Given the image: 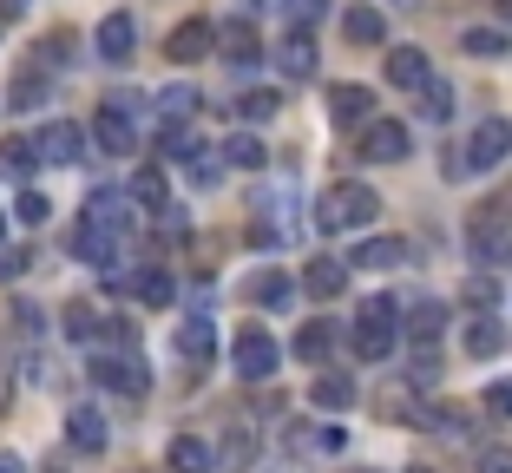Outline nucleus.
Masks as SVG:
<instances>
[{
  "instance_id": "obj_1",
  "label": "nucleus",
  "mask_w": 512,
  "mask_h": 473,
  "mask_svg": "<svg viewBox=\"0 0 512 473\" xmlns=\"http://www.w3.org/2000/svg\"><path fill=\"white\" fill-rule=\"evenodd\" d=\"M381 217V198L368 191L362 178H335V184H322V198H316V230H362V224H375Z\"/></svg>"
},
{
  "instance_id": "obj_2",
  "label": "nucleus",
  "mask_w": 512,
  "mask_h": 473,
  "mask_svg": "<svg viewBox=\"0 0 512 473\" xmlns=\"http://www.w3.org/2000/svg\"><path fill=\"white\" fill-rule=\"evenodd\" d=\"M506 158H512V125L506 119H480L467 145L447 152V178H486V171H499Z\"/></svg>"
},
{
  "instance_id": "obj_3",
  "label": "nucleus",
  "mask_w": 512,
  "mask_h": 473,
  "mask_svg": "<svg viewBox=\"0 0 512 473\" xmlns=\"http://www.w3.org/2000/svg\"><path fill=\"white\" fill-rule=\"evenodd\" d=\"M401 309H394V296H368L362 303V322H355V355L362 362H388L394 355V336H401Z\"/></svg>"
},
{
  "instance_id": "obj_4",
  "label": "nucleus",
  "mask_w": 512,
  "mask_h": 473,
  "mask_svg": "<svg viewBox=\"0 0 512 473\" xmlns=\"http://www.w3.org/2000/svg\"><path fill=\"white\" fill-rule=\"evenodd\" d=\"M230 362H237V375H243V382H270L276 368H283V349H276V336H270V329L243 322V329H237V342H230Z\"/></svg>"
},
{
  "instance_id": "obj_5",
  "label": "nucleus",
  "mask_w": 512,
  "mask_h": 473,
  "mask_svg": "<svg viewBox=\"0 0 512 473\" xmlns=\"http://www.w3.org/2000/svg\"><path fill=\"white\" fill-rule=\"evenodd\" d=\"M92 382L112 388V395H145L151 388V368L125 349H92Z\"/></svg>"
},
{
  "instance_id": "obj_6",
  "label": "nucleus",
  "mask_w": 512,
  "mask_h": 473,
  "mask_svg": "<svg viewBox=\"0 0 512 473\" xmlns=\"http://www.w3.org/2000/svg\"><path fill=\"white\" fill-rule=\"evenodd\" d=\"M132 106H138V99H112V106H99V119H92V145H99L106 158H125V152L138 145Z\"/></svg>"
},
{
  "instance_id": "obj_7",
  "label": "nucleus",
  "mask_w": 512,
  "mask_h": 473,
  "mask_svg": "<svg viewBox=\"0 0 512 473\" xmlns=\"http://www.w3.org/2000/svg\"><path fill=\"white\" fill-rule=\"evenodd\" d=\"M407 145H414V138H407L401 119H368L362 125V158H368V165H401Z\"/></svg>"
},
{
  "instance_id": "obj_8",
  "label": "nucleus",
  "mask_w": 512,
  "mask_h": 473,
  "mask_svg": "<svg viewBox=\"0 0 512 473\" xmlns=\"http://www.w3.org/2000/svg\"><path fill=\"white\" fill-rule=\"evenodd\" d=\"M92 46H99V60H106V66H132L138 20L132 14H106V20H99V33H92Z\"/></svg>"
},
{
  "instance_id": "obj_9",
  "label": "nucleus",
  "mask_w": 512,
  "mask_h": 473,
  "mask_svg": "<svg viewBox=\"0 0 512 473\" xmlns=\"http://www.w3.org/2000/svg\"><path fill=\"white\" fill-rule=\"evenodd\" d=\"M33 145H40V158H46V165H79V158H86V132H79L73 119L40 125V138H33Z\"/></svg>"
},
{
  "instance_id": "obj_10",
  "label": "nucleus",
  "mask_w": 512,
  "mask_h": 473,
  "mask_svg": "<svg viewBox=\"0 0 512 473\" xmlns=\"http://www.w3.org/2000/svg\"><path fill=\"white\" fill-rule=\"evenodd\" d=\"M165 53L178 66H197L204 53H217V27H211V20H178V27H171V40H165Z\"/></svg>"
},
{
  "instance_id": "obj_11",
  "label": "nucleus",
  "mask_w": 512,
  "mask_h": 473,
  "mask_svg": "<svg viewBox=\"0 0 512 473\" xmlns=\"http://www.w3.org/2000/svg\"><path fill=\"white\" fill-rule=\"evenodd\" d=\"M119 244H125L119 230H99L92 217L73 230V250H79V263H92V270H112V263H119Z\"/></svg>"
},
{
  "instance_id": "obj_12",
  "label": "nucleus",
  "mask_w": 512,
  "mask_h": 473,
  "mask_svg": "<svg viewBox=\"0 0 512 473\" xmlns=\"http://www.w3.org/2000/svg\"><path fill=\"white\" fill-rule=\"evenodd\" d=\"M66 447H73V454H99V447H106V414L92 408V401H79V408L66 414Z\"/></svg>"
},
{
  "instance_id": "obj_13",
  "label": "nucleus",
  "mask_w": 512,
  "mask_h": 473,
  "mask_svg": "<svg viewBox=\"0 0 512 473\" xmlns=\"http://www.w3.org/2000/svg\"><path fill=\"white\" fill-rule=\"evenodd\" d=\"M302 290L316 296V303H335V296L348 290V263H342V257H309V270H302Z\"/></svg>"
},
{
  "instance_id": "obj_14",
  "label": "nucleus",
  "mask_w": 512,
  "mask_h": 473,
  "mask_svg": "<svg viewBox=\"0 0 512 473\" xmlns=\"http://www.w3.org/2000/svg\"><path fill=\"white\" fill-rule=\"evenodd\" d=\"M329 119L335 125H368V119H375V92L348 86V79H342V86H329Z\"/></svg>"
},
{
  "instance_id": "obj_15",
  "label": "nucleus",
  "mask_w": 512,
  "mask_h": 473,
  "mask_svg": "<svg viewBox=\"0 0 512 473\" xmlns=\"http://www.w3.org/2000/svg\"><path fill=\"white\" fill-rule=\"evenodd\" d=\"M165 467L171 473H217V447L197 441V434H178V441L165 447Z\"/></svg>"
},
{
  "instance_id": "obj_16",
  "label": "nucleus",
  "mask_w": 512,
  "mask_h": 473,
  "mask_svg": "<svg viewBox=\"0 0 512 473\" xmlns=\"http://www.w3.org/2000/svg\"><path fill=\"white\" fill-rule=\"evenodd\" d=\"M427 79H434V66H427V53H421V46H394V53H388V86L421 92Z\"/></svg>"
},
{
  "instance_id": "obj_17",
  "label": "nucleus",
  "mask_w": 512,
  "mask_h": 473,
  "mask_svg": "<svg viewBox=\"0 0 512 473\" xmlns=\"http://www.w3.org/2000/svg\"><path fill=\"white\" fill-rule=\"evenodd\" d=\"M178 355H184V362H211V355H217V329H211V316H204V309H197V316H184Z\"/></svg>"
},
{
  "instance_id": "obj_18",
  "label": "nucleus",
  "mask_w": 512,
  "mask_h": 473,
  "mask_svg": "<svg viewBox=\"0 0 512 473\" xmlns=\"http://www.w3.org/2000/svg\"><path fill=\"white\" fill-rule=\"evenodd\" d=\"M217 46H224V60H237V66H250L263 46H256V27H250V14H237V20H224L217 27Z\"/></svg>"
},
{
  "instance_id": "obj_19",
  "label": "nucleus",
  "mask_w": 512,
  "mask_h": 473,
  "mask_svg": "<svg viewBox=\"0 0 512 473\" xmlns=\"http://www.w3.org/2000/svg\"><path fill=\"white\" fill-rule=\"evenodd\" d=\"M348 263H355V270H394V263H407V244L401 237H362Z\"/></svg>"
},
{
  "instance_id": "obj_20",
  "label": "nucleus",
  "mask_w": 512,
  "mask_h": 473,
  "mask_svg": "<svg viewBox=\"0 0 512 473\" xmlns=\"http://www.w3.org/2000/svg\"><path fill=\"white\" fill-rule=\"evenodd\" d=\"M40 106H46V66H27L7 86V112H40Z\"/></svg>"
},
{
  "instance_id": "obj_21",
  "label": "nucleus",
  "mask_w": 512,
  "mask_h": 473,
  "mask_svg": "<svg viewBox=\"0 0 512 473\" xmlns=\"http://www.w3.org/2000/svg\"><path fill=\"white\" fill-rule=\"evenodd\" d=\"M217 158H224V165H237V171H263V165H270V152H263V138H256V132H230Z\"/></svg>"
},
{
  "instance_id": "obj_22",
  "label": "nucleus",
  "mask_w": 512,
  "mask_h": 473,
  "mask_svg": "<svg viewBox=\"0 0 512 473\" xmlns=\"http://www.w3.org/2000/svg\"><path fill=\"white\" fill-rule=\"evenodd\" d=\"M86 217H92L99 230H119V237L132 230V211H125L119 191H92V198H86Z\"/></svg>"
},
{
  "instance_id": "obj_23",
  "label": "nucleus",
  "mask_w": 512,
  "mask_h": 473,
  "mask_svg": "<svg viewBox=\"0 0 512 473\" xmlns=\"http://www.w3.org/2000/svg\"><path fill=\"white\" fill-rule=\"evenodd\" d=\"M342 33L355 46H381V40H388V20H381L375 7H348V14H342Z\"/></svg>"
},
{
  "instance_id": "obj_24",
  "label": "nucleus",
  "mask_w": 512,
  "mask_h": 473,
  "mask_svg": "<svg viewBox=\"0 0 512 473\" xmlns=\"http://www.w3.org/2000/svg\"><path fill=\"white\" fill-rule=\"evenodd\" d=\"M309 401L342 414V408H355V382H348V375H316V382H309Z\"/></svg>"
},
{
  "instance_id": "obj_25",
  "label": "nucleus",
  "mask_w": 512,
  "mask_h": 473,
  "mask_svg": "<svg viewBox=\"0 0 512 473\" xmlns=\"http://www.w3.org/2000/svg\"><path fill=\"white\" fill-rule=\"evenodd\" d=\"M506 349V329H499L493 316H467V355L473 362H486V355Z\"/></svg>"
},
{
  "instance_id": "obj_26",
  "label": "nucleus",
  "mask_w": 512,
  "mask_h": 473,
  "mask_svg": "<svg viewBox=\"0 0 512 473\" xmlns=\"http://www.w3.org/2000/svg\"><path fill=\"white\" fill-rule=\"evenodd\" d=\"M440 329H447V303H434V296H421V303L407 309V336H421V342H434Z\"/></svg>"
},
{
  "instance_id": "obj_27",
  "label": "nucleus",
  "mask_w": 512,
  "mask_h": 473,
  "mask_svg": "<svg viewBox=\"0 0 512 473\" xmlns=\"http://www.w3.org/2000/svg\"><path fill=\"white\" fill-rule=\"evenodd\" d=\"M329 349H335V329H329L322 316H309V322L296 329V355H302V362H322Z\"/></svg>"
},
{
  "instance_id": "obj_28",
  "label": "nucleus",
  "mask_w": 512,
  "mask_h": 473,
  "mask_svg": "<svg viewBox=\"0 0 512 473\" xmlns=\"http://www.w3.org/2000/svg\"><path fill=\"white\" fill-rule=\"evenodd\" d=\"M132 296H138L145 309H165L171 296H178V283H171L165 270H138V276H132Z\"/></svg>"
},
{
  "instance_id": "obj_29",
  "label": "nucleus",
  "mask_w": 512,
  "mask_h": 473,
  "mask_svg": "<svg viewBox=\"0 0 512 473\" xmlns=\"http://www.w3.org/2000/svg\"><path fill=\"white\" fill-rule=\"evenodd\" d=\"M276 66H283L289 79H309V73H316V40H302V33H296L289 46H276Z\"/></svg>"
},
{
  "instance_id": "obj_30",
  "label": "nucleus",
  "mask_w": 512,
  "mask_h": 473,
  "mask_svg": "<svg viewBox=\"0 0 512 473\" xmlns=\"http://www.w3.org/2000/svg\"><path fill=\"white\" fill-rule=\"evenodd\" d=\"M460 46H467V53H473V60H506V33H499V27H467V33H460Z\"/></svg>"
},
{
  "instance_id": "obj_31",
  "label": "nucleus",
  "mask_w": 512,
  "mask_h": 473,
  "mask_svg": "<svg viewBox=\"0 0 512 473\" xmlns=\"http://www.w3.org/2000/svg\"><path fill=\"white\" fill-rule=\"evenodd\" d=\"M33 165H40V145H33V138H7V145H0V171H7V178H27Z\"/></svg>"
},
{
  "instance_id": "obj_32",
  "label": "nucleus",
  "mask_w": 512,
  "mask_h": 473,
  "mask_svg": "<svg viewBox=\"0 0 512 473\" xmlns=\"http://www.w3.org/2000/svg\"><path fill=\"white\" fill-rule=\"evenodd\" d=\"M499 296H506V290H499V276H493V270L467 276V309H473V316H493V309H499Z\"/></svg>"
},
{
  "instance_id": "obj_33",
  "label": "nucleus",
  "mask_w": 512,
  "mask_h": 473,
  "mask_svg": "<svg viewBox=\"0 0 512 473\" xmlns=\"http://www.w3.org/2000/svg\"><path fill=\"white\" fill-rule=\"evenodd\" d=\"M421 119L427 125L453 119V86H447V79H427V86H421Z\"/></svg>"
},
{
  "instance_id": "obj_34",
  "label": "nucleus",
  "mask_w": 512,
  "mask_h": 473,
  "mask_svg": "<svg viewBox=\"0 0 512 473\" xmlns=\"http://www.w3.org/2000/svg\"><path fill=\"white\" fill-rule=\"evenodd\" d=\"M66 336H73V342L106 336V316H92V303H66Z\"/></svg>"
},
{
  "instance_id": "obj_35",
  "label": "nucleus",
  "mask_w": 512,
  "mask_h": 473,
  "mask_svg": "<svg viewBox=\"0 0 512 473\" xmlns=\"http://www.w3.org/2000/svg\"><path fill=\"white\" fill-rule=\"evenodd\" d=\"M33 53H40V66H73V33H46L40 46H33Z\"/></svg>"
},
{
  "instance_id": "obj_36",
  "label": "nucleus",
  "mask_w": 512,
  "mask_h": 473,
  "mask_svg": "<svg viewBox=\"0 0 512 473\" xmlns=\"http://www.w3.org/2000/svg\"><path fill=\"white\" fill-rule=\"evenodd\" d=\"M158 112H165V119H191V112H197V92L191 86H165V92H158Z\"/></svg>"
},
{
  "instance_id": "obj_37",
  "label": "nucleus",
  "mask_w": 512,
  "mask_h": 473,
  "mask_svg": "<svg viewBox=\"0 0 512 473\" xmlns=\"http://www.w3.org/2000/svg\"><path fill=\"white\" fill-rule=\"evenodd\" d=\"M237 112H243V119H276V112H283V99H276V92L263 86V92H243Z\"/></svg>"
},
{
  "instance_id": "obj_38",
  "label": "nucleus",
  "mask_w": 512,
  "mask_h": 473,
  "mask_svg": "<svg viewBox=\"0 0 512 473\" xmlns=\"http://www.w3.org/2000/svg\"><path fill=\"white\" fill-rule=\"evenodd\" d=\"M407 382H421V388H434V382H440V355L427 349V342L414 349V362H407Z\"/></svg>"
},
{
  "instance_id": "obj_39",
  "label": "nucleus",
  "mask_w": 512,
  "mask_h": 473,
  "mask_svg": "<svg viewBox=\"0 0 512 473\" xmlns=\"http://www.w3.org/2000/svg\"><path fill=\"white\" fill-rule=\"evenodd\" d=\"M132 204H158V211H165V178H158V171H138L132 178Z\"/></svg>"
},
{
  "instance_id": "obj_40",
  "label": "nucleus",
  "mask_w": 512,
  "mask_h": 473,
  "mask_svg": "<svg viewBox=\"0 0 512 473\" xmlns=\"http://www.w3.org/2000/svg\"><path fill=\"white\" fill-rule=\"evenodd\" d=\"M14 217L20 224H46V217H53V204L40 198V191H20V204H14Z\"/></svg>"
},
{
  "instance_id": "obj_41",
  "label": "nucleus",
  "mask_w": 512,
  "mask_h": 473,
  "mask_svg": "<svg viewBox=\"0 0 512 473\" xmlns=\"http://www.w3.org/2000/svg\"><path fill=\"white\" fill-rule=\"evenodd\" d=\"M322 14H329V0H289V27H296V33H302V27H316Z\"/></svg>"
},
{
  "instance_id": "obj_42",
  "label": "nucleus",
  "mask_w": 512,
  "mask_h": 473,
  "mask_svg": "<svg viewBox=\"0 0 512 473\" xmlns=\"http://www.w3.org/2000/svg\"><path fill=\"white\" fill-rule=\"evenodd\" d=\"M191 178L204 184V191H211V184L224 178V165H217V152H191Z\"/></svg>"
},
{
  "instance_id": "obj_43",
  "label": "nucleus",
  "mask_w": 512,
  "mask_h": 473,
  "mask_svg": "<svg viewBox=\"0 0 512 473\" xmlns=\"http://www.w3.org/2000/svg\"><path fill=\"white\" fill-rule=\"evenodd\" d=\"M27 263H33V257H27L20 244H0V283H14V276L27 270Z\"/></svg>"
},
{
  "instance_id": "obj_44",
  "label": "nucleus",
  "mask_w": 512,
  "mask_h": 473,
  "mask_svg": "<svg viewBox=\"0 0 512 473\" xmlns=\"http://www.w3.org/2000/svg\"><path fill=\"white\" fill-rule=\"evenodd\" d=\"M256 296H263V309H289V283H283V276H263Z\"/></svg>"
},
{
  "instance_id": "obj_45",
  "label": "nucleus",
  "mask_w": 512,
  "mask_h": 473,
  "mask_svg": "<svg viewBox=\"0 0 512 473\" xmlns=\"http://www.w3.org/2000/svg\"><path fill=\"white\" fill-rule=\"evenodd\" d=\"M486 414L512 421V382H493V388H486Z\"/></svg>"
},
{
  "instance_id": "obj_46",
  "label": "nucleus",
  "mask_w": 512,
  "mask_h": 473,
  "mask_svg": "<svg viewBox=\"0 0 512 473\" xmlns=\"http://www.w3.org/2000/svg\"><path fill=\"white\" fill-rule=\"evenodd\" d=\"M480 473H512V454H506V447H486V454H480Z\"/></svg>"
},
{
  "instance_id": "obj_47",
  "label": "nucleus",
  "mask_w": 512,
  "mask_h": 473,
  "mask_svg": "<svg viewBox=\"0 0 512 473\" xmlns=\"http://www.w3.org/2000/svg\"><path fill=\"white\" fill-rule=\"evenodd\" d=\"M14 316H20V336H40V309H33V303H14Z\"/></svg>"
},
{
  "instance_id": "obj_48",
  "label": "nucleus",
  "mask_w": 512,
  "mask_h": 473,
  "mask_svg": "<svg viewBox=\"0 0 512 473\" xmlns=\"http://www.w3.org/2000/svg\"><path fill=\"white\" fill-rule=\"evenodd\" d=\"M27 7H33V0H0V14H7V20H14V14H27Z\"/></svg>"
},
{
  "instance_id": "obj_49",
  "label": "nucleus",
  "mask_w": 512,
  "mask_h": 473,
  "mask_svg": "<svg viewBox=\"0 0 512 473\" xmlns=\"http://www.w3.org/2000/svg\"><path fill=\"white\" fill-rule=\"evenodd\" d=\"M0 473H20V460H14V454H0Z\"/></svg>"
},
{
  "instance_id": "obj_50",
  "label": "nucleus",
  "mask_w": 512,
  "mask_h": 473,
  "mask_svg": "<svg viewBox=\"0 0 512 473\" xmlns=\"http://www.w3.org/2000/svg\"><path fill=\"white\" fill-rule=\"evenodd\" d=\"M499 20H512V0H499Z\"/></svg>"
},
{
  "instance_id": "obj_51",
  "label": "nucleus",
  "mask_w": 512,
  "mask_h": 473,
  "mask_svg": "<svg viewBox=\"0 0 512 473\" xmlns=\"http://www.w3.org/2000/svg\"><path fill=\"white\" fill-rule=\"evenodd\" d=\"M394 7H421V0H394Z\"/></svg>"
},
{
  "instance_id": "obj_52",
  "label": "nucleus",
  "mask_w": 512,
  "mask_h": 473,
  "mask_svg": "<svg viewBox=\"0 0 512 473\" xmlns=\"http://www.w3.org/2000/svg\"><path fill=\"white\" fill-rule=\"evenodd\" d=\"M407 473H434V467H407Z\"/></svg>"
},
{
  "instance_id": "obj_53",
  "label": "nucleus",
  "mask_w": 512,
  "mask_h": 473,
  "mask_svg": "<svg viewBox=\"0 0 512 473\" xmlns=\"http://www.w3.org/2000/svg\"><path fill=\"white\" fill-rule=\"evenodd\" d=\"M0 237H7V217H0Z\"/></svg>"
}]
</instances>
